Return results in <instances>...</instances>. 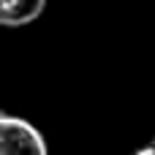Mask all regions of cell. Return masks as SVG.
Returning a JSON list of instances; mask_svg holds the SVG:
<instances>
[{
  "instance_id": "obj_1",
  "label": "cell",
  "mask_w": 155,
  "mask_h": 155,
  "mask_svg": "<svg viewBox=\"0 0 155 155\" xmlns=\"http://www.w3.org/2000/svg\"><path fill=\"white\" fill-rule=\"evenodd\" d=\"M0 155H49L46 139L22 117H0Z\"/></svg>"
},
{
  "instance_id": "obj_3",
  "label": "cell",
  "mask_w": 155,
  "mask_h": 155,
  "mask_svg": "<svg viewBox=\"0 0 155 155\" xmlns=\"http://www.w3.org/2000/svg\"><path fill=\"white\" fill-rule=\"evenodd\" d=\"M134 155H155V139L147 144V147H142V150H136Z\"/></svg>"
},
{
  "instance_id": "obj_2",
  "label": "cell",
  "mask_w": 155,
  "mask_h": 155,
  "mask_svg": "<svg viewBox=\"0 0 155 155\" xmlns=\"http://www.w3.org/2000/svg\"><path fill=\"white\" fill-rule=\"evenodd\" d=\"M46 8V0H0V25L22 27L35 22Z\"/></svg>"
}]
</instances>
